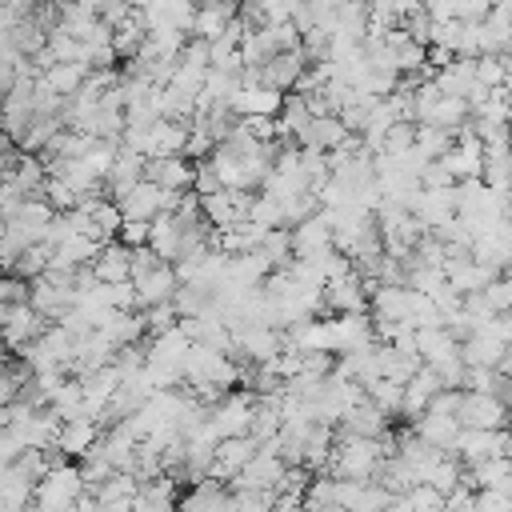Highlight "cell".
I'll return each instance as SVG.
<instances>
[{"label": "cell", "mask_w": 512, "mask_h": 512, "mask_svg": "<svg viewBox=\"0 0 512 512\" xmlns=\"http://www.w3.org/2000/svg\"><path fill=\"white\" fill-rule=\"evenodd\" d=\"M12 24H16V12H12V8H8V0H0V28H4V32H8V28H12Z\"/></svg>", "instance_id": "ffe728a7"}, {"label": "cell", "mask_w": 512, "mask_h": 512, "mask_svg": "<svg viewBox=\"0 0 512 512\" xmlns=\"http://www.w3.org/2000/svg\"><path fill=\"white\" fill-rule=\"evenodd\" d=\"M8 8L16 12V20H24V16H32L40 8V0H8Z\"/></svg>", "instance_id": "d6986e66"}, {"label": "cell", "mask_w": 512, "mask_h": 512, "mask_svg": "<svg viewBox=\"0 0 512 512\" xmlns=\"http://www.w3.org/2000/svg\"><path fill=\"white\" fill-rule=\"evenodd\" d=\"M60 128H64V116H40V112H36V116H32V124L24 128V136H20L16 144H20L24 152H44Z\"/></svg>", "instance_id": "5bb4252c"}, {"label": "cell", "mask_w": 512, "mask_h": 512, "mask_svg": "<svg viewBox=\"0 0 512 512\" xmlns=\"http://www.w3.org/2000/svg\"><path fill=\"white\" fill-rule=\"evenodd\" d=\"M100 420H92V416H72V420H60V432H56V448L64 452V456H84L96 440H100Z\"/></svg>", "instance_id": "8fae6325"}, {"label": "cell", "mask_w": 512, "mask_h": 512, "mask_svg": "<svg viewBox=\"0 0 512 512\" xmlns=\"http://www.w3.org/2000/svg\"><path fill=\"white\" fill-rule=\"evenodd\" d=\"M148 232H152V220H136V216H124V224H120V240L128 244V248H136V244H148Z\"/></svg>", "instance_id": "ac0fdd59"}, {"label": "cell", "mask_w": 512, "mask_h": 512, "mask_svg": "<svg viewBox=\"0 0 512 512\" xmlns=\"http://www.w3.org/2000/svg\"><path fill=\"white\" fill-rule=\"evenodd\" d=\"M260 452V440L252 436V432H240V436H224L220 444H216V460H212V476H220V480H232L252 456Z\"/></svg>", "instance_id": "ba28073f"}, {"label": "cell", "mask_w": 512, "mask_h": 512, "mask_svg": "<svg viewBox=\"0 0 512 512\" xmlns=\"http://www.w3.org/2000/svg\"><path fill=\"white\" fill-rule=\"evenodd\" d=\"M40 196H44L56 212H68V208H76V204H80V192H76L64 176H48V180H44V188H40Z\"/></svg>", "instance_id": "2e32d148"}, {"label": "cell", "mask_w": 512, "mask_h": 512, "mask_svg": "<svg viewBox=\"0 0 512 512\" xmlns=\"http://www.w3.org/2000/svg\"><path fill=\"white\" fill-rule=\"evenodd\" d=\"M132 284H136L140 308H148V304H164V300H172V296H176V288H180V272H176V264H172V260H160L156 268H148V272L132 276Z\"/></svg>", "instance_id": "8992f818"}, {"label": "cell", "mask_w": 512, "mask_h": 512, "mask_svg": "<svg viewBox=\"0 0 512 512\" xmlns=\"http://www.w3.org/2000/svg\"><path fill=\"white\" fill-rule=\"evenodd\" d=\"M416 144V120H396L384 132V152H408Z\"/></svg>", "instance_id": "e0dca14e"}, {"label": "cell", "mask_w": 512, "mask_h": 512, "mask_svg": "<svg viewBox=\"0 0 512 512\" xmlns=\"http://www.w3.org/2000/svg\"><path fill=\"white\" fill-rule=\"evenodd\" d=\"M88 492L84 476H80V464H52L40 480H36V496L32 504L36 508H52V512H64V508H76V500Z\"/></svg>", "instance_id": "6da1fadb"}, {"label": "cell", "mask_w": 512, "mask_h": 512, "mask_svg": "<svg viewBox=\"0 0 512 512\" xmlns=\"http://www.w3.org/2000/svg\"><path fill=\"white\" fill-rule=\"evenodd\" d=\"M52 320L48 316H40L28 300H20V304H12L8 308V316H4V324H0V336H4V348H12V352H20L24 344H32L44 328H48Z\"/></svg>", "instance_id": "277c9868"}, {"label": "cell", "mask_w": 512, "mask_h": 512, "mask_svg": "<svg viewBox=\"0 0 512 512\" xmlns=\"http://www.w3.org/2000/svg\"><path fill=\"white\" fill-rule=\"evenodd\" d=\"M92 272H96V280H104V284L128 280V276H132V248H128L120 236H116V240H104L100 256L92 260Z\"/></svg>", "instance_id": "4fadbf2b"}, {"label": "cell", "mask_w": 512, "mask_h": 512, "mask_svg": "<svg viewBox=\"0 0 512 512\" xmlns=\"http://www.w3.org/2000/svg\"><path fill=\"white\" fill-rule=\"evenodd\" d=\"M304 68H308L304 48L272 52V56L260 64V84H268V88H276V92H292V88H296V80L304 76Z\"/></svg>", "instance_id": "5b68a950"}, {"label": "cell", "mask_w": 512, "mask_h": 512, "mask_svg": "<svg viewBox=\"0 0 512 512\" xmlns=\"http://www.w3.org/2000/svg\"><path fill=\"white\" fill-rule=\"evenodd\" d=\"M144 176L156 180L160 188H192V180H196V160L184 156V152L148 156V160H144Z\"/></svg>", "instance_id": "52a82bcc"}, {"label": "cell", "mask_w": 512, "mask_h": 512, "mask_svg": "<svg viewBox=\"0 0 512 512\" xmlns=\"http://www.w3.org/2000/svg\"><path fill=\"white\" fill-rule=\"evenodd\" d=\"M48 260H52V244H48V240H40V244H32V248H24V252L16 256L12 272H16V276H24V280H36V276H44V272H48Z\"/></svg>", "instance_id": "9a60e30c"}, {"label": "cell", "mask_w": 512, "mask_h": 512, "mask_svg": "<svg viewBox=\"0 0 512 512\" xmlns=\"http://www.w3.org/2000/svg\"><path fill=\"white\" fill-rule=\"evenodd\" d=\"M364 304H368V280L356 268L324 280V308L328 312H364Z\"/></svg>", "instance_id": "3957f363"}, {"label": "cell", "mask_w": 512, "mask_h": 512, "mask_svg": "<svg viewBox=\"0 0 512 512\" xmlns=\"http://www.w3.org/2000/svg\"><path fill=\"white\" fill-rule=\"evenodd\" d=\"M508 416H512V408L480 388H464L460 408H456V420L464 428H508Z\"/></svg>", "instance_id": "7a4b0ae2"}, {"label": "cell", "mask_w": 512, "mask_h": 512, "mask_svg": "<svg viewBox=\"0 0 512 512\" xmlns=\"http://www.w3.org/2000/svg\"><path fill=\"white\" fill-rule=\"evenodd\" d=\"M164 192H168V188H160L156 180L144 176V180L120 200V212H124V216H136V220H156V216L164 212Z\"/></svg>", "instance_id": "7c38bea8"}, {"label": "cell", "mask_w": 512, "mask_h": 512, "mask_svg": "<svg viewBox=\"0 0 512 512\" xmlns=\"http://www.w3.org/2000/svg\"><path fill=\"white\" fill-rule=\"evenodd\" d=\"M284 104V92L268 88V84H240L232 92V112L236 116H276Z\"/></svg>", "instance_id": "30bf717a"}, {"label": "cell", "mask_w": 512, "mask_h": 512, "mask_svg": "<svg viewBox=\"0 0 512 512\" xmlns=\"http://www.w3.org/2000/svg\"><path fill=\"white\" fill-rule=\"evenodd\" d=\"M348 136H352V132H348V124L340 120V112H316V116L296 132V144H312V148L332 152V148H340Z\"/></svg>", "instance_id": "9c48e42d"}]
</instances>
